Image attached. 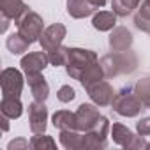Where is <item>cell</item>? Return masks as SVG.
Wrapping results in <instances>:
<instances>
[{
	"mask_svg": "<svg viewBox=\"0 0 150 150\" xmlns=\"http://www.w3.org/2000/svg\"><path fill=\"white\" fill-rule=\"evenodd\" d=\"M74 117H76V129L81 132H87L97 124V120L101 118V113L97 110V104L83 103L74 111Z\"/></svg>",
	"mask_w": 150,
	"mask_h": 150,
	"instance_id": "9",
	"label": "cell"
},
{
	"mask_svg": "<svg viewBox=\"0 0 150 150\" xmlns=\"http://www.w3.org/2000/svg\"><path fill=\"white\" fill-rule=\"evenodd\" d=\"M134 25L141 32L150 34V0H143L138 7V13L134 14Z\"/></svg>",
	"mask_w": 150,
	"mask_h": 150,
	"instance_id": "22",
	"label": "cell"
},
{
	"mask_svg": "<svg viewBox=\"0 0 150 150\" xmlns=\"http://www.w3.org/2000/svg\"><path fill=\"white\" fill-rule=\"evenodd\" d=\"M50 64V58H48V51H32L28 55H25L21 58V69L27 74H35V72H42Z\"/></svg>",
	"mask_w": 150,
	"mask_h": 150,
	"instance_id": "12",
	"label": "cell"
},
{
	"mask_svg": "<svg viewBox=\"0 0 150 150\" xmlns=\"http://www.w3.org/2000/svg\"><path fill=\"white\" fill-rule=\"evenodd\" d=\"M110 134L113 138V143H117L118 146L131 148V150H143V148H146L145 136H141V134L136 136L131 129H127L122 124H113Z\"/></svg>",
	"mask_w": 150,
	"mask_h": 150,
	"instance_id": "6",
	"label": "cell"
},
{
	"mask_svg": "<svg viewBox=\"0 0 150 150\" xmlns=\"http://www.w3.org/2000/svg\"><path fill=\"white\" fill-rule=\"evenodd\" d=\"M16 27H18V34L23 35L30 44L37 42L41 39V34L44 32V21H42V18L37 13L30 11V9L16 21Z\"/></svg>",
	"mask_w": 150,
	"mask_h": 150,
	"instance_id": "5",
	"label": "cell"
},
{
	"mask_svg": "<svg viewBox=\"0 0 150 150\" xmlns=\"http://www.w3.org/2000/svg\"><path fill=\"white\" fill-rule=\"evenodd\" d=\"M96 9L90 6L88 0H67V13L74 20H81L87 18L94 13Z\"/></svg>",
	"mask_w": 150,
	"mask_h": 150,
	"instance_id": "19",
	"label": "cell"
},
{
	"mask_svg": "<svg viewBox=\"0 0 150 150\" xmlns=\"http://www.w3.org/2000/svg\"><path fill=\"white\" fill-rule=\"evenodd\" d=\"M9 117H6V115H2V118H0V122H2V131L4 132H7L9 131Z\"/></svg>",
	"mask_w": 150,
	"mask_h": 150,
	"instance_id": "33",
	"label": "cell"
},
{
	"mask_svg": "<svg viewBox=\"0 0 150 150\" xmlns=\"http://www.w3.org/2000/svg\"><path fill=\"white\" fill-rule=\"evenodd\" d=\"M23 74L14 69L7 67L0 74V87H2V97H20L23 90Z\"/></svg>",
	"mask_w": 150,
	"mask_h": 150,
	"instance_id": "7",
	"label": "cell"
},
{
	"mask_svg": "<svg viewBox=\"0 0 150 150\" xmlns=\"http://www.w3.org/2000/svg\"><path fill=\"white\" fill-rule=\"evenodd\" d=\"M48 122V108L41 101H32L28 104V125L34 134L46 132V124Z\"/></svg>",
	"mask_w": 150,
	"mask_h": 150,
	"instance_id": "10",
	"label": "cell"
},
{
	"mask_svg": "<svg viewBox=\"0 0 150 150\" xmlns=\"http://www.w3.org/2000/svg\"><path fill=\"white\" fill-rule=\"evenodd\" d=\"M108 42L111 51H127L132 46V34L125 27H115L110 34Z\"/></svg>",
	"mask_w": 150,
	"mask_h": 150,
	"instance_id": "13",
	"label": "cell"
},
{
	"mask_svg": "<svg viewBox=\"0 0 150 150\" xmlns=\"http://www.w3.org/2000/svg\"><path fill=\"white\" fill-rule=\"evenodd\" d=\"M139 2H141V0H111V9H113V13L117 16L125 18L134 9L139 7Z\"/></svg>",
	"mask_w": 150,
	"mask_h": 150,
	"instance_id": "23",
	"label": "cell"
},
{
	"mask_svg": "<svg viewBox=\"0 0 150 150\" xmlns=\"http://www.w3.org/2000/svg\"><path fill=\"white\" fill-rule=\"evenodd\" d=\"M48 58H50V64L55 65V67H60V65H65V60H67V48L65 46H60L53 51H48Z\"/></svg>",
	"mask_w": 150,
	"mask_h": 150,
	"instance_id": "27",
	"label": "cell"
},
{
	"mask_svg": "<svg viewBox=\"0 0 150 150\" xmlns=\"http://www.w3.org/2000/svg\"><path fill=\"white\" fill-rule=\"evenodd\" d=\"M27 83H28V88H30L34 99L35 101H41V103H46V99L50 97V85L44 80L42 74L41 72L27 74Z\"/></svg>",
	"mask_w": 150,
	"mask_h": 150,
	"instance_id": "14",
	"label": "cell"
},
{
	"mask_svg": "<svg viewBox=\"0 0 150 150\" xmlns=\"http://www.w3.org/2000/svg\"><path fill=\"white\" fill-rule=\"evenodd\" d=\"M9 21H11V18H7L6 14H2V27H0V32H6L7 30V27H9Z\"/></svg>",
	"mask_w": 150,
	"mask_h": 150,
	"instance_id": "32",
	"label": "cell"
},
{
	"mask_svg": "<svg viewBox=\"0 0 150 150\" xmlns=\"http://www.w3.org/2000/svg\"><path fill=\"white\" fill-rule=\"evenodd\" d=\"M30 148L34 150H44V148H50V150H55L57 148V143L51 136L44 134V132H39L35 136H32L30 139Z\"/></svg>",
	"mask_w": 150,
	"mask_h": 150,
	"instance_id": "26",
	"label": "cell"
},
{
	"mask_svg": "<svg viewBox=\"0 0 150 150\" xmlns=\"http://www.w3.org/2000/svg\"><path fill=\"white\" fill-rule=\"evenodd\" d=\"M28 146H30V141H27V139H23V138H16V139L9 141V145H7V148H9V150H18V148H28Z\"/></svg>",
	"mask_w": 150,
	"mask_h": 150,
	"instance_id": "30",
	"label": "cell"
},
{
	"mask_svg": "<svg viewBox=\"0 0 150 150\" xmlns=\"http://www.w3.org/2000/svg\"><path fill=\"white\" fill-rule=\"evenodd\" d=\"M60 145L67 150H83V132L78 129L60 131Z\"/></svg>",
	"mask_w": 150,
	"mask_h": 150,
	"instance_id": "16",
	"label": "cell"
},
{
	"mask_svg": "<svg viewBox=\"0 0 150 150\" xmlns=\"http://www.w3.org/2000/svg\"><path fill=\"white\" fill-rule=\"evenodd\" d=\"M103 71H104V76L106 78H115L118 74H131L136 71L138 67V58L136 55L127 50V51H113L104 55L99 60Z\"/></svg>",
	"mask_w": 150,
	"mask_h": 150,
	"instance_id": "1",
	"label": "cell"
},
{
	"mask_svg": "<svg viewBox=\"0 0 150 150\" xmlns=\"http://www.w3.org/2000/svg\"><path fill=\"white\" fill-rule=\"evenodd\" d=\"M0 111H2V115L14 120V118H20L23 115V104H21L20 97H2Z\"/></svg>",
	"mask_w": 150,
	"mask_h": 150,
	"instance_id": "20",
	"label": "cell"
},
{
	"mask_svg": "<svg viewBox=\"0 0 150 150\" xmlns=\"http://www.w3.org/2000/svg\"><path fill=\"white\" fill-rule=\"evenodd\" d=\"M111 108L115 113H118L120 117H127V118H132V117H138L141 113V110H145L143 103L139 101V97L136 96L134 90H131L129 87L127 88H122L113 103H111Z\"/></svg>",
	"mask_w": 150,
	"mask_h": 150,
	"instance_id": "3",
	"label": "cell"
},
{
	"mask_svg": "<svg viewBox=\"0 0 150 150\" xmlns=\"http://www.w3.org/2000/svg\"><path fill=\"white\" fill-rule=\"evenodd\" d=\"M101 80H104V71H103V67H101V64L99 62H94V64H90L88 67H85V71L81 72V76H80V83H81V87L87 90L90 85H94V83H97V81H101Z\"/></svg>",
	"mask_w": 150,
	"mask_h": 150,
	"instance_id": "17",
	"label": "cell"
},
{
	"mask_svg": "<svg viewBox=\"0 0 150 150\" xmlns=\"http://www.w3.org/2000/svg\"><path fill=\"white\" fill-rule=\"evenodd\" d=\"M146 148H148V150H150V143H146Z\"/></svg>",
	"mask_w": 150,
	"mask_h": 150,
	"instance_id": "34",
	"label": "cell"
},
{
	"mask_svg": "<svg viewBox=\"0 0 150 150\" xmlns=\"http://www.w3.org/2000/svg\"><path fill=\"white\" fill-rule=\"evenodd\" d=\"M51 124L55 129L58 131H64V129H76V117L74 113L67 111V110H60V111H55L53 117H51Z\"/></svg>",
	"mask_w": 150,
	"mask_h": 150,
	"instance_id": "21",
	"label": "cell"
},
{
	"mask_svg": "<svg viewBox=\"0 0 150 150\" xmlns=\"http://www.w3.org/2000/svg\"><path fill=\"white\" fill-rule=\"evenodd\" d=\"M6 46H7V50H9L13 55H21V53H25V51L28 50L30 42H28L23 35H20V34L16 32V34H11V35L7 37Z\"/></svg>",
	"mask_w": 150,
	"mask_h": 150,
	"instance_id": "24",
	"label": "cell"
},
{
	"mask_svg": "<svg viewBox=\"0 0 150 150\" xmlns=\"http://www.w3.org/2000/svg\"><path fill=\"white\" fill-rule=\"evenodd\" d=\"M136 131L141 136H150V117H143L138 124H136Z\"/></svg>",
	"mask_w": 150,
	"mask_h": 150,
	"instance_id": "29",
	"label": "cell"
},
{
	"mask_svg": "<svg viewBox=\"0 0 150 150\" xmlns=\"http://www.w3.org/2000/svg\"><path fill=\"white\" fill-rule=\"evenodd\" d=\"M134 92L139 97V101L143 103V106L146 110H150V76L139 78L134 85Z\"/></svg>",
	"mask_w": 150,
	"mask_h": 150,
	"instance_id": "25",
	"label": "cell"
},
{
	"mask_svg": "<svg viewBox=\"0 0 150 150\" xmlns=\"http://www.w3.org/2000/svg\"><path fill=\"white\" fill-rule=\"evenodd\" d=\"M74 97H76V92H74V88L71 85H62L57 92V99L60 103H71V101H74Z\"/></svg>",
	"mask_w": 150,
	"mask_h": 150,
	"instance_id": "28",
	"label": "cell"
},
{
	"mask_svg": "<svg viewBox=\"0 0 150 150\" xmlns=\"http://www.w3.org/2000/svg\"><path fill=\"white\" fill-rule=\"evenodd\" d=\"M65 34H67V28L64 23H53L48 28H44V32L41 34V39H39V44L44 51H53L62 46Z\"/></svg>",
	"mask_w": 150,
	"mask_h": 150,
	"instance_id": "8",
	"label": "cell"
},
{
	"mask_svg": "<svg viewBox=\"0 0 150 150\" xmlns=\"http://www.w3.org/2000/svg\"><path fill=\"white\" fill-rule=\"evenodd\" d=\"M88 2H90V6H92L94 9H101V7H104L106 0H88Z\"/></svg>",
	"mask_w": 150,
	"mask_h": 150,
	"instance_id": "31",
	"label": "cell"
},
{
	"mask_svg": "<svg viewBox=\"0 0 150 150\" xmlns=\"http://www.w3.org/2000/svg\"><path fill=\"white\" fill-rule=\"evenodd\" d=\"M94 62H97L96 51L85 48H67V60H65L67 76H71L72 80H80L85 67H88Z\"/></svg>",
	"mask_w": 150,
	"mask_h": 150,
	"instance_id": "2",
	"label": "cell"
},
{
	"mask_svg": "<svg viewBox=\"0 0 150 150\" xmlns=\"http://www.w3.org/2000/svg\"><path fill=\"white\" fill-rule=\"evenodd\" d=\"M111 131V124L106 117L101 115L97 124L83 132V150H103L108 146V132Z\"/></svg>",
	"mask_w": 150,
	"mask_h": 150,
	"instance_id": "4",
	"label": "cell"
},
{
	"mask_svg": "<svg viewBox=\"0 0 150 150\" xmlns=\"http://www.w3.org/2000/svg\"><path fill=\"white\" fill-rule=\"evenodd\" d=\"M30 7L23 2V0H0V13L6 14L7 18L18 21Z\"/></svg>",
	"mask_w": 150,
	"mask_h": 150,
	"instance_id": "15",
	"label": "cell"
},
{
	"mask_svg": "<svg viewBox=\"0 0 150 150\" xmlns=\"http://www.w3.org/2000/svg\"><path fill=\"white\" fill-rule=\"evenodd\" d=\"M87 92H88V97L92 99V103L97 104L99 108L111 106V103H113V99H115V96H117L115 90H113V87H111L108 81H104V80H101V81L90 85V87L87 88Z\"/></svg>",
	"mask_w": 150,
	"mask_h": 150,
	"instance_id": "11",
	"label": "cell"
},
{
	"mask_svg": "<svg viewBox=\"0 0 150 150\" xmlns=\"http://www.w3.org/2000/svg\"><path fill=\"white\" fill-rule=\"evenodd\" d=\"M117 14L113 11H99L92 18V27L99 32H110L117 25Z\"/></svg>",
	"mask_w": 150,
	"mask_h": 150,
	"instance_id": "18",
	"label": "cell"
}]
</instances>
